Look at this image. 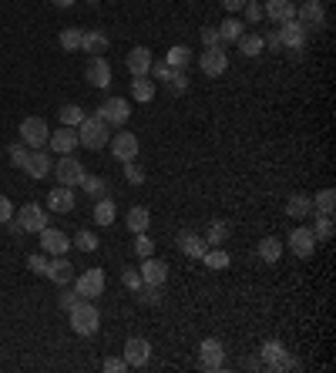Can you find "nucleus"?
Returning <instances> with one entry per match:
<instances>
[{"label": "nucleus", "instance_id": "nucleus-1", "mask_svg": "<svg viewBox=\"0 0 336 373\" xmlns=\"http://www.w3.org/2000/svg\"><path fill=\"white\" fill-rule=\"evenodd\" d=\"M108 138H112L108 121H105L101 114H84V121L77 125V145H84V149H91V151H101L108 145Z\"/></svg>", "mask_w": 336, "mask_h": 373}, {"label": "nucleus", "instance_id": "nucleus-2", "mask_svg": "<svg viewBox=\"0 0 336 373\" xmlns=\"http://www.w3.org/2000/svg\"><path fill=\"white\" fill-rule=\"evenodd\" d=\"M68 313H71V330H75L77 336H94L98 333L101 313H98V306H94L91 299H77Z\"/></svg>", "mask_w": 336, "mask_h": 373}, {"label": "nucleus", "instance_id": "nucleus-3", "mask_svg": "<svg viewBox=\"0 0 336 373\" xmlns=\"http://www.w3.org/2000/svg\"><path fill=\"white\" fill-rule=\"evenodd\" d=\"M47 138H51V128H47L44 118L31 114V118L20 121V142H24L27 149H47Z\"/></svg>", "mask_w": 336, "mask_h": 373}, {"label": "nucleus", "instance_id": "nucleus-4", "mask_svg": "<svg viewBox=\"0 0 336 373\" xmlns=\"http://www.w3.org/2000/svg\"><path fill=\"white\" fill-rule=\"evenodd\" d=\"M54 175H57V185H68V188H81L84 182V165L75 158V151L71 155H61V162H54Z\"/></svg>", "mask_w": 336, "mask_h": 373}, {"label": "nucleus", "instance_id": "nucleus-5", "mask_svg": "<svg viewBox=\"0 0 336 373\" xmlns=\"http://www.w3.org/2000/svg\"><path fill=\"white\" fill-rule=\"evenodd\" d=\"M306 34H310V31H306L299 20H286V24H280V40L293 57H299L303 51H306Z\"/></svg>", "mask_w": 336, "mask_h": 373}, {"label": "nucleus", "instance_id": "nucleus-6", "mask_svg": "<svg viewBox=\"0 0 336 373\" xmlns=\"http://www.w3.org/2000/svg\"><path fill=\"white\" fill-rule=\"evenodd\" d=\"M75 289L81 299H94L105 293V269H84L75 280Z\"/></svg>", "mask_w": 336, "mask_h": 373}, {"label": "nucleus", "instance_id": "nucleus-7", "mask_svg": "<svg viewBox=\"0 0 336 373\" xmlns=\"http://www.w3.org/2000/svg\"><path fill=\"white\" fill-rule=\"evenodd\" d=\"M296 20L306 31H323L326 27V10L319 0H303V7L296 10Z\"/></svg>", "mask_w": 336, "mask_h": 373}, {"label": "nucleus", "instance_id": "nucleus-8", "mask_svg": "<svg viewBox=\"0 0 336 373\" xmlns=\"http://www.w3.org/2000/svg\"><path fill=\"white\" fill-rule=\"evenodd\" d=\"M289 249L296 252L299 259H310V256L316 252V236H313V229H310V225H296V229L289 232Z\"/></svg>", "mask_w": 336, "mask_h": 373}, {"label": "nucleus", "instance_id": "nucleus-9", "mask_svg": "<svg viewBox=\"0 0 336 373\" xmlns=\"http://www.w3.org/2000/svg\"><path fill=\"white\" fill-rule=\"evenodd\" d=\"M262 360H266L269 370H296L299 367L296 360L282 350V343H276V340H269V343L262 347Z\"/></svg>", "mask_w": 336, "mask_h": 373}, {"label": "nucleus", "instance_id": "nucleus-10", "mask_svg": "<svg viewBox=\"0 0 336 373\" xmlns=\"http://www.w3.org/2000/svg\"><path fill=\"white\" fill-rule=\"evenodd\" d=\"M108 145H112V155L118 162H135L138 158V138L131 135V131H118L108 138Z\"/></svg>", "mask_w": 336, "mask_h": 373}, {"label": "nucleus", "instance_id": "nucleus-11", "mask_svg": "<svg viewBox=\"0 0 336 373\" xmlns=\"http://www.w3.org/2000/svg\"><path fill=\"white\" fill-rule=\"evenodd\" d=\"M199 68H202V75H208V77L225 75V68H229L225 47H206V51L199 54Z\"/></svg>", "mask_w": 336, "mask_h": 373}, {"label": "nucleus", "instance_id": "nucleus-12", "mask_svg": "<svg viewBox=\"0 0 336 373\" xmlns=\"http://www.w3.org/2000/svg\"><path fill=\"white\" fill-rule=\"evenodd\" d=\"M14 215H17V222L24 232H40V229H47V212H44L38 202L20 206V212H14Z\"/></svg>", "mask_w": 336, "mask_h": 373}, {"label": "nucleus", "instance_id": "nucleus-13", "mask_svg": "<svg viewBox=\"0 0 336 373\" xmlns=\"http://www.w3.org/2000/svg\"><path fill=\"white\" fill-rule=\"evenodd\" d=\"M40 249L47 252V256H68V249H71V239L64 236V232H57V229H40Z\"/></svg>", "mask_w": 336, "mask_h": 373}, {"label": "nucleus", "instance_id": "nucleus-14", "mask_svg": "<svg viewBox=\"0 0 336 373\" xmlns=\"http://www.w3.org/2000/svg\"><path fill=\"white\" fill-rule=\"evenodd\" d=\"M98 114H101L108 125H128L131 108H128V101H125V98H108V101L98 108Z\"/></svg>", "mask_w": 336, "mask_h": 373}, {"label": "nucleus", "instance_id": "nucleus-15", "mask_svg": "<svg viewBox=\"0 0 336 373\" xmlns=\"http://www.w3.org/2000/svg\"><path fill=\"white\" fill-rule=\"evenodd\" d=\"M148 360H151V343L145 336H131L125 343V363L128 367H145Z\"/></svg>", "mask_w": 336, "mask_h": 373}, {"label": "nucleus", "instance_id": "nucleus-16", "mask_svg": "<svg viewBox=\"0 0 336 373\" xmlns=\"http://www.w3.org/2000/svg\"><path fill=\"white\" fill-rule=\"evenodd\" d=\"M84 77H88V84H91V88H108V84H112V64L105 61V54L88 61Z\"/></svg>", "mask_w": 336, "mask_h": 373}, {"label": "nucleus", "instance_id": "nucleus-17", "mask_svg": "<svg viewBox=\"0 0 336 373\" xmlns=\"http://www.w3.org/2000/svg\"><path fill=\"white\" fill-rule=\"evenodd\" d=\"M47 149L57 151V155H71V151L77 149V128L61 125L57 131H51V138H47Z\"/></svg>", "mask_w": 336, "mask_h": 373}, {"label": "nucleus", "instance_id": "nucleus-18", "mask_svg": "<svg viewBox=\"0 0 336 373\" xmlns=\"http://www.w3.org/2000/svg\"><path fill=\"white\" fill-rule=\"evenodd\" d=\"M199 356H202V370H222L225 363V347L219 340H202L199 347Z\"/></svg>", "mask_w": 336, "mask_h": 373}, {"label": "nucleus", "instance_id": "nucleus-19", "mask_svg": "<svg viewBox=\"0 0 336 373\" xmlns=\"http://www.w3.org/2000/svg\"><path fill=\"white\" fill-rule=\"evenodd\" d=\"M142 282H148V286H165L168 280V262L165 259H155V256H145L142 262Z\"/></svg>", "mask_w": 336, "mask_h": 373}, {"label": "nucleus", "instance_id": "nucleus-20", "mask_svg": "<svg viewBox=\"0 0 336 373\" xmlns=\"http://www.w3.org/2000/svg\"><path fill=\"white\" fill-rule=\"evenodd\" d=\"M54 168V162H51V155L44 149H34L27 151V162H24V172L31 175V178H47V172Z\"/></svg>", "mask_w": 336, "mask_h": 373}, {"label": "nucleus", "instance_id": "nucleus-21", "mask_svg": "<svg viewBox=\"0 0 336 373\" xmlns=\"http://www.w3.org/2000/svg\"><path fill=\"white\" fill-rule=\"evenodd\" d=\"M151 64H155V57H151L148 47H131V51H128V71H131V77H145L151 71Z\"/></svg>", "mask_w": 336, "mask_h": 373}, {"label": "nucleus", "instance_id": "nucleus-22", "mask_svg": "<svg viewBox=\"0 0 336 373\" xmlns=\"http://www.w3.org/2000/svg\"><path fill=\"white\" fill-rule=\"evenodd\" d=\"M47 280L57 282V286H68V282L75 280V266L64 259V256H54V259H47Z\"/></svg>", "mask_w": 336, "mask_h": 373}, {"label": "nucleus", "instance_id": "nucleus-23", "mask_svg": "<svg viewBox=\"0 0 336 373\" xmlns=\"http://www.w3.org/2000/svg\"><path fill=\"white\" fill-rule=\"evenodd\" d=\"M266 17L273 20V24L296 20V7H293V0H266Z\"/></svg>", "mask_w": 336, "mask_h": 373}, {"label": "nucleus", "instance_id": "nucleus-24", "mask_svg": "<svg viewBox=\"0 0 336 373\" xmlns=\"http://www.w3.org/2000/svg\"><path fill=\"white\" fill-rule=\"evenodd\" d=\"M47 208H51V212H75V188H68V185L51 188Z\"/></svg>", "mask_w": 336, "mask_h": 373}, {"label": "nucleus", "instance_id": "nucleus-25", "mask_svg": "<svg viewBox=\"0 0 336 373\" xmlns=\"http://www.w3.org/2000/svg\"><path fill=\"white\" fill-rule=\"evenodd\" d=\"M81 51L91 57H101L108 51V34H105V31H84V34H81Z\"/></svg>", "mask_w": 336, "mask_h": 373}, {"label": "nucleus", "instance_id": "nucleus-26", "mask_svg": "<svg viewBox=\"0 0 336 373\" xmlns=\"http://www.w3.org/2000/svg\"><path fill=\"white\" fill-rule=\"evenodd\" d=\"M178 245H182V252H185V256H192V259H202V256H206V249H208V243L202 239V236H195V232L178 236Z\"/></svg>", "mask_w": 336, "mask_h": 373}, {"label": "nucleus", "instance_id": "nucleus-27", "mask_svg": "<svg viewBox=\"0 0 336 373\" xmlns=\"http://www.w3.org/2000/svg\"><path fill=\"white\" fill-rule=\"evenodd\" d=\"M245 34V24L236 14H229V17L219 24V38H222V44H232V40H239Z\"/></svg>", "mask_w": 336, "mask_h": 373}, {"label": "nucleus", "instance_id": "nucleus-28", "mask_svg": "<svg viewBox=\"0 0 336 373\" xmlns=\"http://www.w3.org/2000/svg\"><path fill=\"white\" fill-rule=\"evenodd\" d=\"M286 215H289V219H306V215H313V199H310V195H293V199L286 202Z\"/></svg>", "mask_w": 336, "mask_h": 373}, {"label": "nucleus", "instance_id": "nucleus-29", "mask_svg": "<svg viewBox=\"0 0 336 373\" xmlns=\"http://www.w3.org/2000/svg\"><path fill=\"white\" fill-rule=\"evenodd\" d=\"M259 259L269 262V266H273V262H280L282 259V239H276V236H266V239L259 243Z\"/></svg>", "mask_w": 336, "mask_h": 373}, {"label": "nucleus", "instance_id": "nucleus-30", "mask_svg": "<svg viewBox=\"0 0 336 373\" xmlns=\"http://www.w3.org/2000/svg\"><path fill=\"white\" fill-rule=\"evenodd\" d=\"M114 219H118V208H114V202L105 195V199H98L94 202V222L98 225H112Z\"/></svg>", "mask_w": 336, "mask_h": 373}, {"label": "nucleus", "instance_id": "nucleus-31", "mask_svg": "<svg viewBox=\"0 0 336 373\" xmlns=\"http://www.w3.org/2000/svg\"><path fill=\"white\" fill-rule=\"evenodd\" d=\"M81 188L91 195L94 202H98V199H105V195H108V188H112V185H108V178H101V175H84Z\"/></svg>", "mask_w": 336, "mask_h": 373}, {"label": "nucleus", "instance_id": "nucleus-32", "mask_svg": "<svg viewBox=\"0 0 336 373\" xmlns=\"http://www.w3.org/2000/svg\"><path fill=\"white\" fill-rule=\"evenodd\" d=\"M131 98H135V101H151V98H155V81H151L148 75L135 77V81H131Z\"/></svg>", "mask_w": 336, "mask_h": 373}, {"label": "nucleus", "instance_id": "nucleus-33", "mask_svg": "<svg viewBox=\"0 0 336 373\" xmlns=\"http://www.w3.org/2000/svg\"><path fill=\"white\" fill-rule=\"evenodd\" d=\"M336 208V192L333 188H323L316 199H313V212H319V215H333Z\"/></svg>", "mask_w": 336, "mask_h": 373}, {"label": "nucleus", "instance_id": "nucleus-34", "mask_svg": "<svg viewBox=\"0 0 336 373\" xmlns=\"http://www.w3.org/2000/svg\"><path fill=\"white\" fill-rule=\"evenodd\" d=\"M148 222H151V215H148V208H145V206L128 208V229H131V232H145V229H148Z\"/></svg>", "mask_w": 336, "mask_h": 373}, {"label": "nucleus", "instance_id": "nucleus-35", "mask_svg": "<svg viewBox=\"0 0 336 373\" xmlns=\"http://www.w3.org/2000/svg\"><path fill=\"white\" fill-rule=\"evenodd\" d=\"M266 47H262V34H243L239 38V54L245 57H259Z\"/></svg>", "mask_w": 336, "mask_h": 373}, {"label": "nucleus", "instance_id": "nucleus-36", "mask_svg": "<svg viewBox=\"0 0 336 373\" xmlns=\"http://www.w3.org/2000/svg\"><path fill=\"white\" fill-rule=\"evenodd\" d=\"M192 61V51H188L185 44H178V47H171L165 57V64L168 68H175V71H185V64Z\"/></svg>", "mask_w": 336, "mask_h": 373}, {"label": "nucleus", "instance_id": "nucleus-37", "mask_svg": "<svg viewBox=\"0 0 336 373\" xmlns=\"http://www.w3.org/2000/svg\"><path fill=\"white\" fill-rule=\"evenodd\" d=\"M202 262H206L208 269H229V262H232V256H229L225 249H206V256H202Z\"/></svg>", "mask_w": 336, "mask_h": 373}, {"label": "nucleus", "instance_id": "nucleus-38", "mask_svg": "<svg viewBox=\"0 0 336 373\" xmlns=\"http://www.w3.org/2000/svg\"><path fill=\"white\" fill-rule=\"evenodd\" d=\"M313 236H316V243H330L333 239V215H319L313 225Z\"/></svg>", "mask_w": 336, "mask_h": 373}, {"label": "nucleus", "instance_id": "nucleus-39", "mask_svg": "<svg viewBox=\"0 0 336 373\" xmlns=\"http://www.w3.org/2000/svg\"><path fill=\"white\" fill-rule=\"evenodd\" d=\"M81 121H84V108H77V105H64V108H61V125L77 128Z\"/></svg>", "mask_w": 336, "mask_h": 373}, {"label": "nucleus", "instance_id": "nucleus-40", "mask_svg": "<svg viewBox=\"0 0 336 373\" xmlns=\"http://www.w3.org/2000/svg\"><path fill=\"white\" fill-rule=\"evenodd\" d=\"M138 299H142L145 306H162L165 293H162V286H148V282H145V286L138 289Z\"/></svg>", "mask_w": 336, "mask_h": 373}, {"label": "nucleus", "instance_id": "nucleus-41", "mask_svg": "<svg viewBox=\"0 0 336 373\" xmlns=\"http://www.w3.org/2000/svg\"><path fill=\"white\" fill-rule=\"evenodd\" d=\"M81 34H84V31H77V27L61 31V47H64V51H71V54H75V51H81Z\"/></svg>", "mask_w": 336, "mask_h": 373}, {"label": "nucleus", "instance_id": "nucleus-42", "mask_svg": "<svg viewBox=\"0 0 336 373\" xmlns=\"http://www.w3.org/2000/svg\"><path fill=\"white\" fill-rule=\"evenodd\" d=\"M165 84H168V88H171L175 94H185V91H188L185 71H175V68H171V71H168V77H165Z\"/></svg>", "mask_w": 336, "mask_h": 373}, {"label": "nucleus", "instance_id": "nucleus-43", "mask_svg": "<svg viewBox=\"0 0 336 373\" xmlns=\"http://www.w3.org/2000/svg\"><path fill=\"white\" fill-rule=\"evenodd\" d=\"M71 245H77L81 252H94V249H98V236L84 229V232H77V236H75V243H71Z\"/></svg>", "mask_w": 336, "mask_h": 373}, {"label": "nucleus", "instance_id": "nucleus-44", "mask_svg": "<svg viewBox=\"0 0 336 373\" xmlns=\"http://www.w3.org/2000/svg\"><path fill=\"white\" fill-rule=\"evenodd\" d=\"M135 252L145 259V256H155V243H151L145 232H135Z\"/></svg>", "mask_w": 336, "mask_h": 373}, {"label": "nucleus", "instance_id": "nucleus-45", "mask_svg": "<svg viewBox=\"0 0 336 373\" xmlns=\"http://www.w3.org/2000/svg\"><path fill=\"white\" fill-rule=\"evenodd\" d=\"M225 236H229V222H212L206 243H225Z\"/></svg>", "mask_w": 336, "mask_h": 373}, {"label": "nucleus", "instance_id": "nucleus-46", "mask_svg": "<svg viewBox=\"0 0 336 373\" xmlns=\"http://www.w3.org/2000/svg\"><path fill=\"white\" fill-rule=\"evenodd\" d=\"M202 44H206V47H222V38H219V27H212V24H206V27H202Z\"/></svg>", "mask_w": 336, "mask_h": 373}, {"label": "nucleus", "instance_id": "nucleus-47", "mask_svg": "<svg viewBox=\"0 0 336 373\" xmlns=\"http://www.w3.org/2000/svg\"><path fill=\"white\" fill-rule=\"evenodd\" d=\"M24 162H27V145H24V142H14V145H10V165L24 168Z\"/></svg>", "mask_w": 336, "mask_h": 373}, {"label": "nucleus", "instance_id": "nucleus-48", "mask_svg": "<svg viewBox=\"0 0 336 373\" xmlns=\"http://www.w3.org/2000/svg\"><path fill=\"white\" fill-rule=\"evenodd\" d=\"M27 269H31V273H38V276H47V252L31 256V259H27Z\"/></svg>", "mask_w": 336, "mask_h": 373}, {"label": "nucleus", "instance_id": "nucleus-49", "mask_svg": "<svg viewBox=\"0 0 336 373\" xmlns=\"http://www.w3.org/2000/svg\"><path fill=\"white\" fill-rule=\"evenodd\" d=\"M121 282H125L128 289H135V293H138V289L145 286V282H142V273H138V269H125V273H121Z\"/></svg>", "mask_w": 336, "mask_h": 373}, {"label": "nucleus", "instance_id": "nucleus-50", "mask_svg": "<svg viewBox=\"0 0 336 373\" xmlns=\"http://www.w3.org/2000/svg\"><path fill=\"white\" fill-rule=\"evenodd\" d=\"M125 178H128V182H135V185H142V182H145V172L135 165V162H125Z\"/></svg>", "mask_w": 336, "mask_h": 373}, {"label": "nucleus", "instance_id": "nucleus-51", "mask_svg": "<svg viewBox=\"0 0 336 373\" xmlns=\"http://www.w3.org/2000/svg\"><path fill=\"white\" fill-rule=\"evenodd\" d=\"M243 10H245V20H249V24H256V20H262V7L256 3V0H245V3H243Z\"/></svg>", "mask_w": 336, "mask_h": 373}, {"label": "nucleus", "instance_id": "nucleus-52", "mask_svg": "<svg viewBox=\"0 0 336 373\" xmlns=\"http://www.w3.org/2000/svg\"><path fill=\"white\" fill-rule=\"evenodd\" d=\"M10 219H14V202L7 195H0V225H7Z\"/></svg>", "mask_w": 336, "mask_h": 373}, {"label": "nucleus", "instance_id": "nucleus-53", "mask_svg": "<svg viewBox=\"0 0 336 373\" xmlns=\"http://www.w3.org/2000/svg\"><path fill=\"white\" fill-rule=\"evenodd\" d=\"M262 47H273V51H282L280 31H273V34H266V38H262Z\"/></svg>", "mask_w": 336, "mask_h": 373}, {"label": "nucleus", "instance_id": "nucleus-54", "mask_svg": "<svg viewBox=\"0 0 336 373\" xmlns=\"http://www.w3.org/2000/svg\"><path fill=\"white\" fill-rule=\"evenodd\" d=\"M101 367H105V370L108 373H121V370H128V363H125V360H105V363H101Z\"/></svg>", "mask_w": 336, "mask_h": 373}, {"label": "nucleus", "instance_id": "nucleus-55", "mask_svg": "<svg viewBox=\"0 0 336 373\" xmlns=\"http://www.w3.org/2000/svg\"><path fill=\"white\" fill-rule=\"evenodd\" d=\"M77 299H81V296H77V289H75V293H71V289H64V293H61V299H57V303H61V306H64V310H71V306H75Z\"/></svg>", "mask_w": 336, "mask_h": 373}, {"label": "nucleus", "instance_id": "nucleus-56", "mask_svg": "<svg viewBox=\"0 0 336 373\" xmlns=\"http://www.w3.org/2000/svg\"><path fill=\"white\" fill-rule=\"evenodd\" d=\"M219 3H222V7L229 10V14H239V10H243V3H245V0H219Z\"/></svg>", "mask_w": 336, "mask_h": 373}, {"label": "nucleus", "instance_id": "nucleus-57", "mask_svg": "<svg viewBox=\"0 0 336 373\" xmlns=\"http://www.w3.org/2000/svg\"><path fill=\"white\" fill-rule=\"evenodd\" d=\"M51 3H54V7H71L75 0H51Z\"/></svg>", "mask_w": 336, "mask_h": 373}, {"label": "nucleus", "instance_id": "nucleus-58", "mask_svg": "<svg viewBox=\"0 0 336 373\" xmlns=\"http://www.w3.org/2000/svg\"><path fill=\"white\" fill-rule=\"evenodd\" d=\"M88 3H98V0H88Z\"/></svg>", "mask_w": 336, "mask_h": 373}]
</instances>
